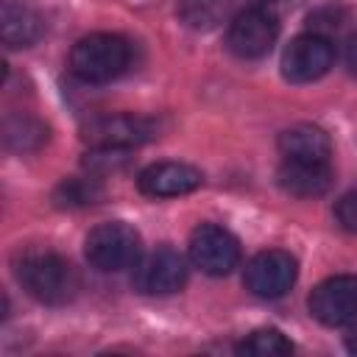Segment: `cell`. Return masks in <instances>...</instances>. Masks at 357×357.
Here are the masks:
<instances>
[{
	"label": "cell",
	"instance_id": "9c48e42d",
	"mask_svg": "<svg viewBox=\"0 0 357 357\" xmlns=\"http://www.w3.org/2000/svg\"><path fill=\"white\" fill-rule=\"evenodd\" d=\"M307 307H310L312 318L321 321L324 326L351 324L357 318V276L340 273V276L324 279L310 293Z\"/></svg>",
	"mask_w": 357,
	"mask_h": 357
},
{
	"label": "cell",
	"instance_id": "d6986e66",
	"mask_svg": "<svg viewBox=\"0 0 357 357\" xmlns=\"http://www.w3.org/2000/svg\"><path fill=\"white\" fill-rule=\"evenodd\" d=\"M346 67H349V73L357 78V33L349 39V45H346Z\"/></svg>",
	"mask_w": 357,
	"mask_h": 357
},
{
	"label": "cell",
	"instance_id": "6da1fadb",
	"mask_svg": "<svg viewBox=\"0 0 357 357\" xmlns=\"http://www.w3.org/2000/svg\"><path fill=\"white\" fill-rule=\"evenodd\" d=\"M22 290L42 304H67L78 290V276L67 259L45 248H28L14 262Z\"/></svg>",
	"mask_w": 357,
	"mask_h": 357
},
{
	"label": "cell",
	"instance_id": "7a4b0ae2",
	"mask_svg": "<svg viewBox=\"0 0 357 357\" xmlns=\"http://www.w3.org/2000/svg\"><path fill=\"white\" fill-rule=\"evenodd\" d=\"M131 61V47L117 33H89L70 50V73L84 84H106Z\"/></svg>",
	"mask_w": 357,
	"mask_h": 357
},
{
	"label": "cell",
	"instance_id": "ba28073f",
	"mask_svg": "<svg viewBox=\"0 0 357 357\" xmlns=\"http://www.w3.org/2000/svg\"><path fill=\"white\" fill-rule=\"evenodd\" d=\"M296 276H298L296 257L282 248H271V251H259L245 265L243 282L259 298H279L296 284Z\"/></svg>",
	"mask_w": 357,
	"mask_h": 357
},
{
	"label": "cell",
	"instance_id": "5b68a950",
	"mask_svg": "<svg viewBox=\"0 0 357 357\" xmlns=\"http://www.w3.org/2000/svg\"><path fill=\"white\" fill-rule=\"evenodd\" d=\"M279 36L276 14L268 8H245L240 11L226 31V47L240 59H262Z\"/></svg>",
	"mask_w": 357,
	"mask_h": 357
},
{
	"label": "cell",
	"instance_id": "277c9868",
	"mask_svg": "<svg viewBox=\"0 0 357 357\" xmlns=\"http://www.w3.org/2000/svg\"><path fill=\"white\" fill-rule=\"evenodd\" d=\"M335 64V47L321 33H301L282 50V75L290 84H312Z\"/></svg>",
	"mask_w": 357,
	"mask_h": 357
},
{
	"label": "cell",
	"instance_id": "44dd1931",
	"mask_svg": "<svg viewBox=\"0 0 357 357\" xmlns=\"http://www.w3.org/2000/svg\"><path fill=\"white\" fill-rule=\"evenodd\" d=\"M282 0H257V6L259 8H268V11H273V6H279Z\"/></svg>",
	"mask_w": 357,
	"mask_h": 357
},
{
	"label": "cell",
	"instance_id": "7c38bea8",
	"mask_svg": "<svg viewBox=\"0 0 357 357\" xmlns=\"http://www.w3.org/2000/svg\"><path fill=\"white\" fill-rule=\"evenodd\" d=\"M45 33V17L31 0H3L0 36L6 47H31Z\"/></svg>",
	"mask_w": 357,
	"mask_h": 357
},
{
	"label": "cell",
	"instance_id": "2e32d148",
	"mask_svg": "<svg viewBox=\"0 0 357 357\" xmlns=\"http://www.w3.org/2000/svg\"><path fill=\"white\" fill-rule=\"evenodd\" d=\"M240 354H251V357H284L293 351V343L279 332V329H257L251 332L240 346Z\"/></svg>",
	"mask_w": 357,
	"mask_h": 357
},
{
	"label": "cell",
	"instance_id": "5bb4252c",
	"mask_svg": "<svg viewBox=\"0 0 357 357\" xmlns=\"http://www.w3.org/2000/svg\"><path fill=\"white\" fill-rule=\"evenodd\" d=\"M279 151L284 159H293V162H329L332 139L324 128L298 123L279 134Z\"/></svg>",
	"mask_w": 357,
	"mask_h": 357
},
{
	"label": "cell",
	"instance_id": "8992f818",
	"mask_svg": "<svg viewBox=\"0 0 357 357\" xmlns=\"http://www.w3.org/2000/svg\"><path fill=\"white\" fill-rule=\"evenodd\" d=\"M159 131V123L153 117L142 114H106L92 120L84 128V139L92 148L100 151H117V148H134L148 139H153Z\"/></svg>",
	"mask_w": 357,
	"mask_h": 357
},
{
	"label": "cell",
	"instance_id": "ffe728a7",
	"mask_svg": "<svg viewBox=\"0 0 357 357\" xmlns=\"http://www.w3.org/2000/svg\"><path fill=\"white\" fill-rule=\"evenodd\" d=\"M346 349L357 354V318H354V326H351L349 335H346Z\"/></svg>",
	"mask_w": 357,
	"mask_h": 357
},
{
	"label": "cell",
	"instance_id": "4fadbf2b",
	"mask_svg": "<svg viewBox=\"0 0 357 357\" xmlns=\"http://www.w3.org/2000/svg\"><path fill=\"white\" fill-rule=\"evenodd\" d=\"M276 181L287 195L318 198L332 187V170H329V162H293V159H284V165L276 173Z\"/></svg>",
	"mask_w": 357,
	"mask_h": 357
},
{
	"label": "cell",
	"instance_id": "9a60e30c",
	"mask_svg": "<svg viewBox=\"0 0 357 357\" xmlns=\"http://www.w3.org/2000/svg\"><path fill=\"white\" fill-rule=\"evenodd\" d=\"M3 139L11 151L28 153V151H36L47 139V128L31 114H14L3 123Z\"/></svg>",
	"mask_w": 357,
	"mask_h": 357
},
{
	"label": "cell",
	"instance_id": "e0dca14e",
	"mask_svg": "<svg viewBox=\"0 0 357 357\" xmlns=\"http://www.w3.org/2000/svg\"><path fill=\"white\" fill-rule=\"evenodd\" d=\"M335 218H337V223H340L346 231L357 234V190L346 192V195L337 201V206H335Z\"/></svg>",
	"mask_w": 357,
	"mask_h": 357
},
{
	"label": "cell",
	"instance_id": "52a82bcc",
	"mask_svg": "<svg viewBox=\"0 0 357 357\" xmlns=\"http://www.w3.org/2000/svg\"><path fill=\"white\" fill-rule=\"evenodd\" d=\"M190 259L209 276H226L240 262V243L229 229L218 223H201L190 234Z\"/></svg>",
	"mask_w": 357,
	"mask_h": 357
},
{
	"label": "cell",
	"instance_id": "3957f363",
	"mask_svg": "<svg viewBox=\"0 0 357 357\" xmlns=\"http://www.w3.org/2000/svg\"><path fill=\"white\" fill-rule=\"evenodd\" d=\"M84 254H86L89 265L103 271V273L126 271V268L139 262L142 237H139V231L134 226H128L123 220H109V223L95 226L86 234Z\"/></svg>",
	"mask_w": 357,
	"mask_h": 357
},
{
	"label": "cell",
	"instance_id": "30bf717a",
	"mask_svg": "<svg viewBox=\"0 0 357 357\" xmlns=\"http://www.w3.org/2000/svg\"><path fill=\"white\" fill-rule=\"evenodd\" d=\"M187 282V262L173 245H159L142 262H137L134 284L148 296H170Z\"/></svg>",
	"mask_w": 357,
	"mask_h": 357
},
{
	"label": "cell",
	"instance_id": "8fae6325",
	"mask_svg": "<svg viewBox=\"0 0 357 357\" xmlns=\"http://www.w3.org/2000/svg\"><path fill=\"white\" fill-rule=\"evenodd\" d=\"M201 184L204 173L187 162H156L148 165L137 178L139 192L148 198H178L198 190Z\"/></svg>",
	"mask_w": 357,
	"mask_h": 357
},
{
	"label": "cell",
	"instance_id": "ac0fdd59",
	"mask_svg": "<svg viewBox=\"0 0 357 357\" xmlns=\"http://www.w3.org/2000/svg\"><path fill=\"white\" fill-rule=\"evenodd\" d=\"M59 192H61L59 195L61 204H86V201H92V187L86 181H78V178L64 181Z\"/></svg>",
	"mask_w": 357,
	"mask_h": 357
}]
</instances>
